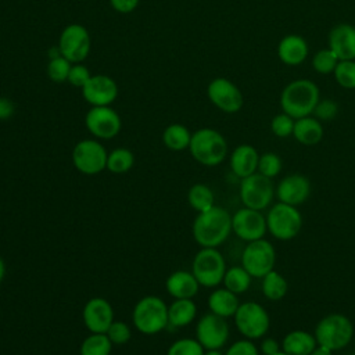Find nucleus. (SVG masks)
I'll list each match as a JSON object with an SVG mask.
<instances>
[{"mask_svg":"<svg viewBox=\"0 0 355 355\" xmlns=\"http://www.w3.org/2000/svg\"><path fill=\"white\" fill-rule=\"evenodd\" d=\"M191 232L198 245L218 248L232 233V215L225 208L214 205L196 216Z\"/></svg>","mask_w":355,"mask_h":355,"instance_id":"1","label":"nucleus"},{"mask_svg":"<svg viewBox=\"0 0 355 355\" xmlns=\"http://www.w3.org/2000/svg\"><path fill=\"white\" fill-rule=\"evenodd\" d=\"M319 103V89L308 79H298L288 83L280 97L283 111L294 119L308 116Z\"/></svg>","mask_w":355,"mask_h":355,"instance_id":"2","label":"nucleus"},{"mask_svg":"<svg viewBox=\"0 0 355 355\" xmlns=\"http://www.w3.org/2000/svg\"><path fill=\"white\" fill-rule=\"evenodd\" d=\"M189 151L198 164L216 166L222 164L227 155V141L218 130L201 128L191 133Z\"/></svg>","mask_w":355,"mask_h":355,"instance_id":"3","label":"nucleus"},{"mask_svg":"<svg viewBox=\"0 0 355 355\" xmlns=\"http://www.w3.org/2000/svg\"><path fill=\"white\" fill-rule=\"evenodd\" d=\"M355 329L348 316L343 313H329L318 322L313 336L319 345L334 352L345 348L352 341Z\"/></svg>","mask_w":355,"mask_h":355,"instance_id":"4","label":"nucleus"},{"mask_svg":"<svg viewBox=\"0 0 355 355\" xmlns=\"http://www.w3.org/2000/svg\"><path fill=\"white\" fill-rule=\"evenodd\" d=\"M133 326L143 334H157L168 324V305L157 295H146L139 300L132 312Z\"/></svg>","mask_w":355,"mask_h":355,"instance_id":"5","label":"nucleus"},{"mask_svg":"<svg viewBox=\"0 0 355 355\" xmlns=\"http://www.w3.org/2000/svg\"><path fill=\"white\" fill-rule=\"evenodd\" d=\"M268 232L280 241L293 240L302 227V216L297 207L276 202L266 214Z\"/></svg>","mask_w":355,"mask_h":355,"instance_id":"6","label":"nucleus"},{"mask_svg":"<svg viewBox=\"0 0 355 355\" xmlns=\"http://www.w3.org/2000/svg\"><path fill=\"white\" fill-rule=\"evenodd\" d=\"M226 261L222 252L216 248L201 247V250L194 255L191 263V272L200 286L202 287H216L222 283L226 272Z\"/></svg>","mask_w":355,"mask_h":355,"instance_id":"7","label":"nucleus"},{"mask_svg":"<svg viewBox=\"0 0 355 355\" xmlns=\"http://www.w3.org/2000/svg\"><path fill=\"white\" fill-rule=\"evenodd\" d=\"M233 319L239 333L244 338L252 341L265 337L270 326L268 311L255 301H245L240 304Z\"/></svg>","mask_w":355,"mask_h":355,"instance_id":"8","label":"nucleus"},{"mask_svg":"<svg viewBox=\"0 0 355 355\" xmlns=\"http://www.w3.org/2000/svg\"><path fill=\"white\" fill-rule=\"evenodd\" d=\"M240 200L244 207L263 211L272 205L276 196V187L270 178L255 172L240 179Z\"/></svg>","mask_w":355,"mask_h":355,"instance_id":"9","label":"nucleus"},{"mask_svg":"<svg viewBox=\"0 0 355 355\" xmlns=\"http://www.w3.org/2000/svg\"><path fill=\"white\" fill-rule=\"evenodd\" d=\"M276 250L266 239L247 243L241 252V266L257 279H262L275 269Z\"/></svg>","mask_w":355,"mask_h":355,"instance_id":"10","label":"nucleus"},{"mask_svg":"<svg viewBox=\"0 0 355 355\" xmlns=\"http://www.w3.org/2000/svg\"><path fill=\"white\" fill-rule=\"evenodd\" d=\"M107 157L105 147L94 139H83L72 150V164L83 175H97L107 169Z\"/></svg>","mask_w":355,"mask_h":355,"instance_id":"11","label":"nucleus"},{"mask_svg":"<svg viewBox=\"0 0 355 355\" xmlns=\"http://www.w3.org/2000/svg\"><path fill=\"white\" fill-rule=\"evenodd\" d=\"M58 49L62 57L72 64L82 62L90 51V35L83 25L71 24L60 35Z\"/></svg>","mask_w":355,"mask_h":355,"instance_id":"12","label":"nucleus"},{"mask_svg":"<svg viewBox=\"0 0 355 355\" xmlns=\"http://www.w3.org/2000/svg\"><path fill=\"white\" fill-rule=\"evenodd\" d=\"M232 232L245 243L263 239L268 232L266 216L262 211L243 207L232 215Z\"/></svg>","mask_w":355,"mask_h":355,"instance_id":"13","label":"nucleus"},{"mask_svg":"<svg viewBox=\"0 0 355 355\" xmlns=\"http://www.w3.org/2000/svg\"><path fill=\"white\" fill-rule=\"evenodd\" d=\"M229 334L226 319L212 312L202 315L196 324V338L205 349H220L227 343Z\"/></svg>","mask_w":355,"mask_h":355,"instance_id":"14","label":"nucleus"},{"mask_svg":"<svg viewBox=\"0 0 355 355\" xmlns=\"http://www.w3.org/2000/svg\"><path fill=\"white\" fill-rule=\"evenodd\" d=\"M85 123L94 137L105 140L115 137L122 126L118 112L110 105L92 107L85 116Z\"/></svg>","mask_w":355,"mask_h":355,"instance_id":"15","label":"nucleus"},{"mask_svg":"<svg viewBox=\"0 0 355 355\" xmlns=\"http://www.w3.org/2000/svg\"><path fill=\"white\" fill-rule=\"evenodd\" d=\"M208 98L214 105L227 114H234L243 107L244 98L239 87L226 78H215L207 89Z\"/></svg>","mask_w":355,"mask_h":355,"instance_id":"16","label":"nucleus"},{"mask_svg":"<svg viewBox=\"0 0 355 355\" xmlns=\"http://www.w3.org/2000/svg\"><path fill=\"white\" fill-rule=\"evenodd\" d=\"M82 316L90 333H105L114 322V309L105 298L94 297L83 306Z\"/></svg>","mask_w":355,"mask_h":355,"instance_id":"17","label":"nucleus"},{"mask_svg":"<svg viewBox=\"0 0 355 355\" xmlns=\"http://www.w3.org/2000/svg\"><path fill=\"white\" fill-rule=\"evenodd\" d=\"M82 94L93 107L110 105L116 100L118 85L107 75H92L89 82L82 87Z\"/></svg>","mask_w":355,"mask_h":355,"instance_id":"18","label":"nucleus"},{"mask_svg":"<svg viewBox=\"0 0 355 355\" xmlns=\"http://www.w3.org/2000/svg\"><path fill=\"white\" fill-rule=\"evenodd\" d=\"M311 196V182L301 173L284 176L276 186V197L280 202L298 207Z\"/></svg>","mask_w":355,"mask_h":355,"instance_id":"19","label":"nucleus"},{"mask_svg":"<svg viewBox=\"0 0 355 355\" xmlns=\"http://www.w3.org/2000/svg\"><path fill=\"white\" fill-rule=\"evenodd\" d=\"M329 49H331L340 61L355 60V26L340 24L329 35Z\"/></svg>","mask_w":355,"mask_h":355,"instance_id":"20","label":"nucleus"},{"mask_svg":"<svg viewBox=\"0 0 355 355\" xmlns=\"http://www.w3.org/2000/svg\"><path fill=\"white\" fill-rule=\"evenodd\" d=\"M259 154L251 144L237 146L230 155V169L232 172L243 179L258 171Z\"/></svg>","mask_w":355,"mask_h":355,"instance_id":"21","label":"nucleus"},{"mask_svg":"<svg viewBox=\"0 0 355 355\" xmlns=\"http://www.w3.org/2000/svg\"><path fill=\"white\" fill-rule=\"evenodd\" d=\"M165 288L168 294L175 300L193 298L198 293L200 283L197 282L191 270H176L168 276L165 282Z\"/></svg>","mask_w":355,"mask_h":355,"instance_id":"22","label":"nucleus"},{"mask_svg":"<svg viewBox=\"0 0 355 355\" xmlns=\"http://www.w3.org/2000/svg\"><path fill=\"white\" fill-rule=\"evenodd\" d=\"M277 55L287 65H298L308 55V44L298 35L284 36L279 43Z\"/></svg>","mask_w":355,"mask_h":355,"instance_id":"23","label":"nucleus"},{"mask_svg":"<svg viewBox=\"0 0 355 355\" xmlns=\"http://www.w3.org/2000/svg\"><path fill=\"white\" fill-rule=\"evenodd\" d=\"M239 305H240V301L237 294L232 293L226 287L214 290L208 297L209 312L218 316H222L225 319L233 318Z\"/></svg>","mask_w":355,"mask_h":355,"instance_id":"24","label":"nucleus"},{"mask_svg":"<svg viewBox=\"0 0 355 355\" xmlns=\"http://www.w3.org/2000/svg\"><path fill=\"white\" fill-rule=\"evenodd\" d=\"M316 345L315 336L306 330L288 331L282 340V351L288 355H311Z\"/></svg>","mask_w":355,"mask_h":355,"instance_id":"25","label":"nucleus"},{"mask_svg":"<svg viewBox=\"0 0 355 355\" xmlns=\"http://www.w3.org/2000/svg\"><path fill=\"white\" fill-rule=\"evenodd\" d=\"M293 136L297 141L305 146H315L318 144L323 137V126L319 122V119L312 116H304L298 118L294 122V130Z\"/></svg>","mask_w":355,"mask_h":355,"instance_id":"26","label":"nucleus"},{"mask_svg":"<svg viewBox=\"0 0 355 355\" xmlns=\"http://www.w3.org/2000/svg\"><path fill=\"white\" fill-rule=\"evenodd\" d=\"M197 316V306L193 298H179L168 305V322L173 327H184Z\"/></svg>","mask_w":355,"mask_h":355,"instance_id":"27","label":"nucleus"},{"mask_svg":"<svg viewBox=\"0 0 355 355\" xmlns=\"http://www.w3.org/2000/svg\"><path fill=\"white\" fill-rule=\"evenodd\" d=\"M261 288L265 298L270 301H279L286 297L288 291V282L282 273L273 269L262 277Z\"/></svg>","mask_w":355,"mask_h":355,"instance_id":"28","label":"nucleus"},{"mask_svg":"<svg viewBox=\"0 0 355 355\" xmlns=\"http://www.w3.org/2000/svg\"><path fill=\"white\" fill-rule=\"evenodd\" d=\"M190 140H191V133L182 123H172L166 126L162 133V141L165 147L172 151H182L189 148Z\"/></svg>","mask_w":355,"mask_h":355,"instance_id":"29","label":"nucleus"},{"mask_svg":"<svg viewBox=\"0 0 355 355\" xmlns=\"http://www.w3.org/2000/svg\"><path fill=\"white\" fill-rule=\"evenodd\" d=\"M187 201L189 205L200 214L215 205V196L207 184L196 183L187 191Z\"/></svg>","mask_w":355,"mask_h":355,"instance_id":"30","label":"nucleus"},{"mask_svg":"<svg viewBox=\"0 0 355 355\" xmlns=\"http://www.w3.org/2000/svg\"><path fill=\"white\" fill-rule=\"evenodd\" d=\"M251 280H252V276L240 265V266L227 268L222 283L227 290L239 295L245 293L250 288Z\"/></svg>","mask_w":355,"mask_h":355,"instance_id":"31","label":"nucleus"},{"mask_svg":"<svg viewBox=\"0 0 355 355\" xmlns=\"http://www.w3.org/2000/svg\"><path fill=\"white\" fill-rule=\"evenodd\" d=\"M112 343L105 333H90L79 348L80 355H110Z\"/></svg>","mask_w":355,"mask_h":355,"instance_id":"32","label":"nucleus"},{"mask_svg":"<svg viewBox=\"0 0 355 355\" xmlns=\"http://www.w3.org/2000/svg\"><path fill=\"white\" fill-rule=\"evenodd\" d=\"M135 164V155L130 150L125 147H118L114 148L111 153H108L107 157V169L111 173H126L128 171L132 169Z\"/></svg>","mask_w":355,"mask_h":355,"instance_id":"33","label":"nucleus"},{"mask_svg":"<svg viewBox=\"0 0 355 355\" xmlns=\"http://www.w3.org/2000/svg\"><path fill=\"white\" fill-rule=\"evenodd\" d=\"M205 348L198 343L197 338H179L172 343L166 351V355H204Z\"/></svg>","mask_w":355,"mask_h":355,"instance_id":"34","label":"nucleus"},{"mask_svg":"<svg viewBox=\"0 0 355 355\" xmlns=\"http://www.w3.org/2000/svg\"><path fill=\"white\" fill-rule=\"evenodd\" d=\"M71 67H72V62L68 61L61 54L57 57H51V60L47 65V75L53 82H57V83L67 82Z\"/></svg>","mask_w":355,"mask_h":355,"instance_id":"35","label":"nucleus"},{"mask_svg":"<svg viewBox=\"0 0 355 355\" xmlns=\"http://www.w3.org/2000/svg\"><path fill=\"white\" fill-rule=\"evenodd\" d=\"M338 61H340L338 57L331 49H324L318 51L313 55L312 65L315 71H318L319 73H330V72H334Z\"/></svg>","mask_w":355,"mask_h":355,"instance_id":"36","label":"nucleus"},{"mask_svg":"<svg viewBox=\"0 0 355 355\" xmlns=\"http://www.w3.org/2000/svg\"><path fill=\"white\" fill-rule=\"evenodd\" d=\"M334 78L340 86L345 89H355V61L354 60L338 61L334 69Z\"/></svg>","mask_w":355,"mask_h":355,"instance_id":"37","label":"nucleus"},{"mask_svg":"<svg viewBox=\"0 0 355 355\" xmlns=\"http://www.w3.org/2000/svg\"><path fill=\"white\" fill-rule=\"evenodd\" d=\"M282 158L275 154V153H263L262 155H259V161H258V171L261 175L273 179L275 176H277L282 171Z\"/></svg>","mask_w":355,"mask_h":355,"instance_id":"38","label":"nucleus"},{"mask_svg":"<svg viewBox=\"0 0 355 355\" xmlns=\"http://www.w3.org/2000/svg\"><path fill=\"white\" fill-rule=\"evenodd\" d=\"M105 334L108 336V338L111 340V343L114 345H122L130 340L132 331H130V327L128 326V323H125L122 320H114L111 323V326L108 327V330L105 331Z\"/></svg>","mask_w":355,"mask_h":355,"instance_id":"39","label":"nucleus"},{"mask_svg":"<svg viewBox=\"0 0 355 355\" xmlns=\"http://www.w3.org/2000/svg\"><path fill=\"white\" fill-rule=\"evenodd\" d=\"M294 122H295L294 118H291L290 115L283 112V114L273 116V119L270 122V129H272L273 135L277 137H288L290 135H293Z\"/></svg>","mask_w":355,"mask_h":355,"instance_id":"40","label":"nucleus"},{"mask_svg":"<svg viewBox=\"0 0 355 355\" xmlns=\"http://www.w3.org/2000/svg\"><path fill=\"white\" fill-rule=\"evenodd\" d=\"M259 349L254 344L252 340L243 338L234 341L223 355H259Z\"/></svg>","mask_w":355,"mask_h":355,"instance_id":"41","label":"nucleus"},{"mask_svg":"<svg viewBox=\"0 0 355 355\" xmlns=\"http://www.w3.org/2000/svg\"><path fill=\"white\" fill-rule=\"evenodd\" d=\"M90 78H92L90 71H89L85 65H82V64L79 62V64H72L67 82H69L71 85H73V86L82 89V87L89 82Z\"/></svg>","mask_w":355,"mask_h":355,"instance_id":"42","label":"nucleus"},{"mask_svg":"<svg viewBox=\"0 0 355 355\" xmlns=\"http://www.w3.org/2000/svg\"><path fill=\"white\" fill-rule=\"evenodd\" d=\"M337 111H338L337 104L333 100L326 98V100H322L316 104V107L313 110V114L316 115L318 119L330 121L337 115Z\"/></svg>","mask_w":355,"mask_h":355,"instance_id":"43","label":"nucleus"},{"mask_svg":"<svg viewBox=\"0 0 355 355\" xmlns=\"http://www.w3.org/2000/svg\"><path fill=\"white\" fill-rule=\"evenodd\" d=\"M279 351H282V344L277 340H275L273 337H262L259 347V352L262 355H275Z\"/></svg>","mask_w":355,"mask_h":355,"instance_id":"44","label":"nucleus"},{"mask_svg":"<svg viewBox=\"0 0 355 355\" xmlns=\"http://www.w3.org/2000/svg\"><path fill=\"white\" fill-rule=\"evenodd\" d=\"M140 0H110L112 8L121 14L132 12L137 6Z\"/></svg>","mask_w":355,"mask_h":355,"instance_id":"45","label":"nucleus"},{"mask_svg":"<svg viewBox=\"0 0 355 355\" xmlns=\"http://www.w3.org/2000/svg\"><path fill=\"white\" fill-rule=\"evenodd\" d=\"M15 105L10 98L0 97V119H8L14 115Z\"/></svg>","mask_w":355,"mask_h":355,"instance_id":"46","label":"nucleus"},{"mask_svg":"<svg viewBox=\"0 0 355 355\" xmlns=\"http://www.w3.org/2000/svg\"><path fill=\"white\" fill-rule=\"evenodd\" d=\"M311 355H333V351L331 349H329V348H326V347H323V345H316V348L311 352Z\"/></svg>","mask_w":355,"mask_h":355,"instance_id":"47","label":"nucleus"},{"mask_svg":"<svg viewBox=\"0 0 355 355\" xmlns=\"http://www.w3.org/2000/svg\"><path fill=\"white\" fill-rule=\"evenodd\" d=\"M4 276H6V263H4L3 258L0 257V283L4 279Z\"/></svg>","mask_w":355,"mask_h":355,"instance_id":"48","label":"nucleus"},{"mask_svg":"<svg viewBox=\"0 0 355 355\" xmlns=\"http://www.w3.org/2000/svg\"><path fill=\"white\" fill-rule=\"evenodd\" d=\"M204 355H223L219 349H205Z\"/></svg>","mask_w":355,"mask_h":355,"instance_id":"49","label":"nucleus"},{"mask_svg":"<svg viewBox=\"0 0 355 355\" xmlns=\"http://www.w3.org/2000/svg\"><path fill=\"white\" fill-rule=\"evenodd\" d=\"M275 355H288V354H286L284 351H279L277 354H275Z\"/></svg>","mask_w":355,"mask_h":355,"instance_id":"50","label":"nucleus"},{"mask_svg":"<svg viewBox=\"0 0 355 355\" xmlns=\"http://www.w3.org/2000/svg\"><path fill=\"white\" fill-rule=\"evenodd\" d=\"M348 355H355V352H352V354H348Z\"/></svg>","mask_w":355,"mask_h":355,"instance_id":"51","label":"nucleus"}]
</instances>
